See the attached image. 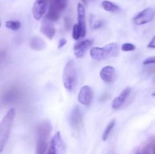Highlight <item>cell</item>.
<instances>
[{
	"label": "cell",
	"mask_w": 155,
	"mask_h": 154,
	"mask_svg": "<svg viewBox=\"0 0 155 154\" xmlns=\"http://www.w3.org/2000/svg\"><path fill=\"white\" fill-rule=\"evenodd\" d=\"M0 26H1V23H0Z\"/></svg>",
	"instance_id": "obj_34"
},
{
	"label": "cell",
	"mask_w": 155,
	"mask_h": 154,
	"mask_svg": "<svg viewBox=\"0 0 155 154\" xmlns=\"http://www.w3.org/2000/svg\"><path fill=\"white\" fill-rule=\"evenodd\" d=\"M62 79L65 88L69 91H72L77 85V68L74 60H69L65 65Z\"/></svg>",
	"instance_id": "obj_2"
},
{
	"label": "cell",
	"mask_w": 155,
	"mask_h": 154,
	"mask_svg": "<svg viewBox=\"0 0 155 154\" xmlns=\"http://www.w3.org/2000/svg\"><path fill=\"white\" fill-rule=\"evenodd\" d=\"M68 5V0H52L50 4L49 8L58 13L61 14Z\"/></svg>",
	"instance_id": "obj_16"
},
{
	"label": "cell",
	"mask_w": 155,
	"mask_h": 154,
	"mask_svg": "<svg viewBox=\"0 0 155 154\" xmlns=\"http://www.w3.org/2000/svg\"><path fill=\"white\" fill-rule=\"evenodd\" d=\"M101 6L104 8V10H105L107 12H110V13H116L120 11L119 6L117 5L112 2L108 1V0H104L101 2Z\"/></svg>",
	"instance_id": "obj_17"
},
{
	"label": "cell",
	"mask_w": 155,
	"mask_h": 154,
	"mask_svg": "<svg viewBox=\"0 0 155 154\" xmlns=\"http://www.w3.org/2000/svg\"><path fill=\"white\" fill-rule=\"evenodd\" d=\"M155 10L152 8H147L138 13L133 18V21L136 25H143L151 22L154 18Z\"/></svg>",
	"instance_id": "obj_4"
},
{
	"label": "cell",
	"mask_w": 155,
	"mask_h": 154,
	"mask_svg": "<svg viewBox=\"0 0 155 154\" xmlns=\"http://www.w3.org/2000/svg\"><path fill=\"white\" fill-rule=\"evenodd\" d=\"M90 56L93 60H101L108 58V55L104 47H94L90 50Z\"/></svg>",
	"instance_id": "obj_13"
},
{
	"label": "cell",
	"mask_w": 155,
	"mask_h": 154,
	"mask_svg": "<svg viewBox=\"0 0 155 154\" xmlns=\"http://www.w3.org/2000/svg\"><path fill=\"white\" fill-rule=\"evenodd\" d=\"M77 21L78 25L81 30V36L84 37L86 36V11L85 8L81 3L77 5Z\"/></svg>",
	"instance_id": "obj_10"
},
{
	"label": "cell",
	"mask_w": 155,
	"mask_h": 154,
	"mask_svg": "<svg viewBox=\"0 0 155 154\" xmlns=\"http://www.w3.org/2000/svg\"><path fill=\"white\" fill-rule=\"evenodd\" d=\"M120 48L123 51H133L136 50V45L132 43H124Z\"/></svg>",
	"instance_id": "obj_23"
},
{
	"label": "cell",
	"mask_w": 155,
	"mask_h": 154,
	"mask_svg": "<svg viewBox=\"0 0 155 154\" xmlns=\"http://www.w3.org/2000/svg\"><path fill=\"white\" fill-rule=\"evenodd\" d=\"M152 96H153V97H155V92H154V93L152 94Z\"/></svg>",
	"instance_id": "obj_33"
},
{
	"label": "cell",
	"mask_w": 155,
	"mask_h": 154,
	"mask_svg": "<svg viewBox=\"0 0 155 154\" xmlns=\"http://www.w3.org/2000/svg\"><path fill=\"white\" fill-rule=\"evenodd\" d=\"M148 48H155V36L153 37V39L150 41V42L148 45Z\"/></svg>",
	"instance_id": "obj_29"
},
{
	"label": "cell",
	"mask_w": 155,
	"mask_h": 154,
	"mask_svg": "<svg viewBox=\"0 0 155 154\" xmlns=\"http://www.w3.org/2000/svg\"><path fill=\"white\" fill-rule=\"evenodd\" d=\"M153 143L152 142L151 143H148L142 148V149L141 150V154H151V150L152 149L153 146Z\"/></svg>",
	"instance_id": "obj_24"
},
{
	"label": "cell",
	"mask_w": 155,
	"mask_h": 154,
	"mask_svg": "<svg viewBox=\"0 0 155 154\" xmlns=\"http://www.w3.org/2000/svg\"><path fill=\"white\" fill-rule=\"evenodd\" d=\"M5 27L13 31L18 30L21 27V24L18 21H8L5 23Z\"/></svg>",
	"instance_id": "obj_21"
},
{
	"label": "cell",
	"mask_w": 155,
	"mask_h": 154,
	"mask_svg": "<svg viewBox=\"0 0 155 154\" xmlns=\"http://www.w3.org/2000/svg\"><path fill=\"white\" fill-rule=\"evenodd\" d=\"M40 32L42 34H43L45 37L48 38V39L51 40L54 38V35H55L56 30L55 28L53 25L51 24H48V23H44L40 27Z\"/></svg>",
	"instance_id": "obj_15"
},
{
	"label": "cell",
	"mask_w": 155,
	"mask_h": 154,
	"mask_svg": "<svg viewBox=\"0 0 155 154\" xmlns=\"http://www.w3.org/2000/svg\"><path fill=\"white\" fill-rule=\"evenodd\" d=\"M30 47L35 51H42L46 48V43L39 36H36L31 38L30 41Z\"/></svg>",
	"instance_id": "obj_14"
},
{
	"label": "cell",
	"mask_w": 155,
	"mask_h": 154,
	"mask_svg": "<svg viewBox=\"0 0 155 154\" xmlns=\"http://www.w3.org/2000/svg\"><path fill=\"white\" fill-rule=\"evenodd\" d=\"M135 154H141V151L140 150H137L136 152H135Z\"/></svg>",
	"instance_id": "obj_31"
},
{
	"label": "cell",
	"mask_w": 155,
	"mask_h": 154,
	"mask_svg": "<svg viewBox=\"0 0 155 154\" xmlns=\"http://www.w3.org/2000/svg\"><path fill=\"white\" fill-rule=\"evenodd\" d=\"M115 124H116V120H115V119H113V120L110 121V123L107 125V127L105 128L104 133H103L102 134V140H104V141L107 140V138H108L109 136H110V132H111V131L113 130V128H114Z\"/></svg>",
	"instance_id": "obj_20"
},
{
	"label": "cell",
	"mask_w": 155,
	"mask_h": 154,
	"mask_svg": "<svg viewBox=\"0 0 155 154\" xmlns=\"http://www.w3.org/2000/svg\"><path fill=\"white\" fill-rule=\"evenodd\" d=\"M72 36L74 38V39H75V40H79L80 38L82 37L81 30H80V28L78 24H74V27H73Z\"/></svg>",
	"instance_id": "obj_22"
},
{
	"label": "cell",
	"mask_w": 155,
	"mask_h": 154,
	"mask_svg": "<svg viewBox=\"0 0 155 154\" xmlns=\"http://www.w3.org/2000/svg\"><path fill=\"white\" fill-rule=\"evenodd\" d=\"M100 77L106 83H112L115 79V69L111 66H106L100 71Z\"/></svg>",
	"instance_id": "obj_12"
},
{
	"label": "cell",
	"mask_w": 155,
	"mask_h": 154,
	"mask_svg": "<svg viewBox=\"0 0 155 154\" xmlns=\"http://www.w3.org/2000/svg\"><path fill=\"white\" fill-rule=\"evenodd\" d=\"M108 55V58L110 57H117L119 54V46L117 43H110L107 44L104 46Z\"/></svg>",
	"instance_id": "obj_18"
},
{
	"label": "cell",
	"mask_w": 155,
	"mask_h": 154,
	"mask_svg": "<svg viewBox=\"0 0 155 154\" xmlns=\"http://www.w3.org/2000/svg\"><path fill=\"white\" fill-rule=\"evenodd\" d=\"M51 129L52 127L49 121H44L41 122L36 128V140H48Z\"/></svg>",
	"instance_id": "obj_7"
},
{
	"label": "cell",
	"mask_w": 155,
	"mask_h": 154,
	"mask_svg": "<svg viewBox=\"0 0 155 154\" xmlns=\"http://www.w3.org/2000/svg\"><path fill=\"white\" fill-rule=\"evenodd\" d=\"M144 65H151V64H155V56L153 57H149L148 58L145 59L143 61Z\"/></svg>",
	"instance_id": "obj_25"
},
{
	"label": "cell",
	"mask_w": 155,
	"mask_h": 154,
	"mask_svg": "<svg viewBox=\"0 0 155 154\" xmlns=\"http://www.w3.org/2000/svg\"><path fill=\"white\" fill-rule=\"evenodd\" d=\"M78 101L84 106H89L93 98V92L89 86L85 85L81 88L78 95Z\"/></svg>",
	"instance_id": "obj_9"
},
{
	"label": "cell",
	"mask_w": 155,
	"mask_h": 154,
	"mask_svg": "<svg viewBox=\"0 0 155 154\" xmlns=\"http://www.w3.org/2000/svg\"><path fill=\"white\" fill-rule=\"evenodd\" d=\"M91 1H93V0H91Z\"/></svg>",
	"instance_id": "obj_35"
},
{
	"label": "cell",
	"mask_w": 155,
	"mask_h": 154,
	"mask_svg": "<svg viewBox=\"0 0 155 154\" xmlns=\"http://www.w3.org/2000/svg\"><path fill=\"white\" fill-rule=\"evenodd\" d=\"M64 24H65V27L68 30H70L71 28V20L69 18H64Z\"/></svg>",
	"instance_id": "obj_28"
},
{
	"label": "cell",
	"mask_w": 155,
	"mask_h": 154,
	"mask_svg": "<svg viewBox=\"0 0 155 154\" xmlns=\"http://www.w3.org/2000/svg\"><path fill=\"white\" fill-rule=\"evenodd\" d=\"M103 25V23L101 21H95V23H93V25L92 26V28L94 29V30H96V29H99L101 28V27H102Z\"/></svg>",
	"instance_id": "obj_26"
},
{
	"label": "cell",
	"mask_w": 155,
	"mask_h": 154,
	"mask_svg": "<svg viewBox=\"0 0 155 154\" xmlns=\"http://www.w3.org/2000/svg\"><path fill=\"white\" fill-rule=\"evenodd\" d=\"M69 122L74 130H80L83 126V115L79 106H75L73 108L70 114Z\"/></svg>",
	"instance_id": "obj_5"
},
{
	"label": "cell",
	"mask_w": 155,
	"mask_h": 154,
	"mask_svg": "<svg viewBox=\"0 0 155 154\" xmlns=\"http://www.w3.org/2000/svg\"><path fill=\"white\" fill-rule=\"evenodd\" d=\"M47 8H48V1L47 0H36L33 4V8H32L33 18L36 21L41 20L46 13Z\"/></svg>",
	"instance_id": "obj_6"
},
{
	"label": "cell",
	"mask_w": 155,
	"mask_h": 154,
	"mask_svg": "<svg viewBox=\"0 0 155 154\" xmlns=\"http://www.w3.org/2000/svg\"><path fill=\"white\" fill-rule=\"evenodd\" d=\"M152 82H153V83L155 85V77H154V78L152 79Z\"/></svg>",
	"instance_id": "obj_32"
},
{
	"label": "cell",
	"mask_w": 155,
	"mask_h": 154,
	"mask_svg": "<svg viewBox=\"0 0 155 154\" xmlns=\"http://www.w3.org/2000/svg\"><path fill=\"white\" fill-rule=\"evenodd\" d=\"M93 44L92 39H85L77 42L74 46V55L77 58H81L84 56L86 51L89 49Z\"/></svg>",
	"instance_id": "obj_8"
},
{
	"label": "cell",
	"mask_w": 155,
	"mask_h": 154,
	"mask_svg": "<svg viewBox=\"0 0 155 154\" xmlns=\"http://www.w3.org/2000/svg\"><path fill=\"white\" fill-rule=\"evenodd\" d=\"M132 90L130 88H126L119 95V96H117V98H115L114 99L113 102H112V107L114 110H118L120 107H122L124 106V104H125L126 101H127V98L130 96V93H131Z\"/></svg>",
	"instance_id": "obj_11"
},
{
	"label": "cell",
	"mask_w": 155,
	"mask_h": 154,
	"mask_svg": "<svg viewBox=\"0 0 155 154\" xmlns=\"http://www.w3.org/2000/svg\"><path fill=\"white\" fill-rule=\"evenodd\" d=\"M67 43V40L65 39H61L58 42V48H61L62 47L64 46Z\"/></svg>",
	"instance_id": "obj_27"
},
{
	"label": "cell",
	"mask_w": 155,
	"mask_h": 154,
	"mask_svg": "<svg viewBox=\"0 0 155 154\" xmlns=\"http://www.w3.org/2000/svg\"><path fill=\"white\" fill-rule=\"evenodd\" d=\"M82 2H83V3H84V5H87V0H82Z\"/></svg>",
	"instance_id": "obj_30"
},
{
	"label": "cell",
	"mask_w": 155,
	"mask_h": 154,
	"mask_svg": "<svg viewBox=\"0 0 155 154\" xmlns=\"http://www.w3.org/2000/svg\"><path fill=\"white\" fill-rule=\"evenodd\" d=\"M48 143L47 140H36V154H45L48 149Z\"/></svg>",
	"instance_id": "obj_19"
},
{
	"label": "cell",
	"mask_w": 155,
	"mask_h": 154,
	"mask_svg": "<svg viewBox=\"0 0 155 154\" xmlns=\"http://www.w3.org/2000/svg\"><path fill=\"white\" fill-rule=\"evenodd\" d=\"M47 154H66V145L59 131L51 138Z\"/></svg>",
	"instance_id": "obj_3"
},
{
	"label": "cell",
	"mask_w": 155,
	"mask_h": 154,
	"mask_svg": "<svg viewBox=\"0 0 155 154\" xmlns=\"http://www.w3.org/2000/svg\"><path fill=\"white\" fill-rule=\"evenodd\" d=\"M15 114L16 111L15 108L9 109L0 122V153L4 150L5 146L8 140Z\"/></svg>",
	"instance_id": "obj_1"
}]
</instances>
